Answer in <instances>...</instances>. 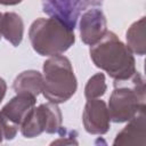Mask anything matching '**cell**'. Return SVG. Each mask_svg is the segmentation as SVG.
Segmentation results:
<instances>
[{
	"instance_id": "obj_16",
	"label": "cell",
	"mask_w": 146,
	"mask_h": 146,
	"mask_svg": "<svg viewBox=\"0 0 146 146\" xmlns=\"http://www.w3.org/2000/svg\"><path fill=\"white\" fill-rule=\"evenodd\" d=\"M58 133V138L56 140H54L51 143V145H73V144H79V141L76 140V137H78V133L76 131H73V130H67L65 127L60 128L59 131L57 132Z\"/></svg>"
},
{
	"instance_id": "obj_7",
	"label": "cell",
	"mask_w": 146,
	"mask_h": 146,
	"mask_svg": "<svg viewBox=\"0 0 146 146\" xmlns=\"http://www.w3.org/2000/svg\"><path fill=\"white\" fill-rule=\"evenodd\" d=\"M84 130L90 135H105L111 127L107 105L100 98L87 99L82 113Z\"/></svg>"
},
{
	"instance_id": "obj_6",
	"label": "cell",
	"mask_w": 146,
	"mask_h": 146,
	"mask_svg": "<svg viewBox=\"0 0 146 146\" xmlns=\"http://www.w3.org/2000/svg\"><path fill=\"white\" fill-rule=\"evenodd\" d=\"M42 11L74 30L79 17L89 8L99 7L104 0H40Z\"/></svg>"
},
{
	"instance_id": "obj_4",
	"label": "cell",
	"mask_w": 146,
	"mask_h": 146,
	"mask_svg": "<svg viewBox=\"0 0 146 146\" xmlns=\"http://www.w3.org/2000/svg\"><path fill=\"white\" fill-rule=\"evenodd\" d=\"M43 97L51 103L67 102L78 89L76 78L71 60L64 55L51 56L42 66Z\"/></svg>"
},
{
	"instance_id": "obj_11",
	"label": "cell",
	"mask_w": 146,
	"mask_h": 146,
	"mask_svg": "<svg viewBox=\"0 0 146 146\" xmlns=\"http://www.w3.org/2000/svg\"><path fill=\"white\" fill-rule=\"evenodd\" d=\"M1 35L14 47H18L22 43L24 35V22L18 14L13 11L2 14Z\"/></svg>"
},
{
	"instance_id": "obj_14",
	"label": "cell",
	"mask_w": 146,
	"mask_h": 146,
	"mask_svg": "<svg viewBox=\"0 0 146 146\" xmlns=\"http://www.w3.org/2000/svg\"><path fill=\"white\" fill-rule=\"evenodd\" d=\"M43 116H44V132L46 133H57L62 128L63 115L58 107V104L48 102L40 104Z\"/></svg>"
},
{
	"instance_id": "obj_9",
	"label": "cell",
	"mask_w": 146,
	"mask_h": 146,
	"mask_svg": "<svg viewBox=\"0 0 146 146\" xmlns=\"http://www.w3.org/2000/svg\"><path fill=\"white\" fill-rule=\"evenodd\" d=\"M146 107L141 108L133 117H131L128 124L116 135L113 145H140L146 144Z\"/></svg>"
},
{
	"instance_id": "obj_20",
	"label": "cell",
	"mask_w": 146,
	"mask_h": 146,
	"mask_svg": "<svg viewBox=\"0 0 146 146\" xmlns=\"http://www.w3.org/2000/svg\"><path fill=\"white\" fill-rule=\"evenodd\" d=\"M2 139H3V136H2V132H1V130H0V143L2 141Z\"/></svg>"
},
{
	"instance_id": "obj_19",
	"label": "cell",
	"mask_w": 146,
	"mask_h": 146,
	"mask_svg": "<svg viewBox=\"0 0 146 146\" xmlns=\"http://www.w3.org/2000/svg\"><path fill=\"white\" fill-rule=\"evenodd\" d=\"M1 18H2V13H0V39L2 38V35H1Z\"/></svg>"
},
{
	"instance_id": "obj_12",
	"label": "cell",
	"mask_w": 146,
	"mask_h": 146,
	"mask_svg": "<svg viewBox=\"0 0 146 146\" xmlns=\"http://www.w3.org/2000/svg\"><path fill=\"white\" fill-rule=\"evenodd\" d=\"M127 47L130 51L138 56H144L146 51L145 46V17L139 18L130 25L125 33Z\"/></svg>"
},
{
	"instance_id": "obj_13",
	"label": "cell",
	"mask_w": 146,
	"mask_h": 146,
	"mask_svg": "<svg viewBox=\"0 0 146 146\" xmlns=\"http://www.w3.org/2000/svg\"><path fill=\"white\" fill-rule=\"evenodd\" d=\"M21 132L25 138H34L44 132V116L41 106L33 107L21 125Z\"/></svg>"
},
{
	"instance_id": "obj_18",
	"label": "cell",
	"mask_w": 146,
	"mask_h": 146,
	"mask_svg": "<svg viewBox=\"0 0 146 146\" xmlns=\"http://www.w3.org/2000/svg\"><path fill=\"white\" fill-rule=\"evenodd\" d=\"M23 0H0V5H3V6H15V5H18L21 3Z\"/></svg>"
},
{
	"instance_id": "obj_10",
	"label": "cell",
	"mask_w": 146,
	"mask_h": 146,
	"mask_svg": "<svg viewBox=\"0 0 146 146\" xmlns=\"http://www.w3.org/2000/svg\"><path fill=\"white\" fill-rule=\"evenodd\" d=\"M42 73L35 70L21 72L13 82V89L16 94H30L38 97L42 92Z\"/></svg>"
},
{
	"instance_id": "obj_15",
	"label": "cell",
	"mask_w": 146,
	"mask_h": 146,
	"mask_svg": "<svg viewBox=\"0 0 146 146\" xmlns=\"http://www.w3.org/2000/svg\"><path fill=\"white\" fill-rule=\"evenodd\" d=\"M106 90H107V86L104 73H96L87 81L84 87V96L87 99L100 98L102 96L105 95Z\"/></svg>"
},
{
	"instance_id": "obj_5",
	"label": "cell",
	"mask_w": 146,
	"mask_h": 146,
	"mask_svg": "<svg viewBox=\"0 0 146 146\" xmlns=\"http://www.w3.org/2000/svg\"><path fill=\"white\" fill-rule=\"evenodd\" d=\"M36 97L30 94H16L0 110V130L7 140H13L27 113L35 106Z\"/></svg>"
},
{
	"instance_id": "obj_1",
	"label": "cell",
	"mask_w": 146,
	"mask_h": 146,
	"mask_svg": "<svg viewBox=\"0 0 146 146\" xmlns=\"http://www.w3.org/2000/svg\"><path fill=\"white\" fill-rule=\"evenodd\" d=\"M89 55L95 66L114 80L127 79L137 71L133 54L112 31H107L98 42L90 46Z\"/></svg>"
},
{
	"instance_id": "obj_3",
	"label": "cell",
	"mask_w": 146,
	"mask_h": 146,
	"mask_svg": "<svg viewBox=\"0 0 146 146\" xmlns=\"http://www.w3.org/2000/svg\"><path fill=\"white\" fill-rule=\"evenodd\" d=\"M107 110L111 121L122 123L133 117L145 104V80L139 72L123 80H114Z\"/></svg>"
},
{
	"instance_id": "obj_2",
	"label": "cell",
	"mask_w": 146,
	"mask_h": 146,
	"mask_svg": "<svg viewBox=\"0 0 146 146\" xmlns=\"http://www.w3.org/2000/svg\"><path fill=\"white\" fill-rule=\"evenodd\" d=\"M33 50L40 56H57L67 51L75 42L74 30L55 17H40L29 30Z\"/></svg>"
},
{
	"instance_id": "obj_8",
	"label": "cell",
	"mask_w": 146,
	"mask_h": 146,
	"mask_svg": "<svg viewBox=\"0 0 146 146\" xmlns=\"http://www.w3.org/2000/svg\"><path fill=\"white\" fill-rule=\"evenodd\" d=\"M80 36L84 44L92 46L98 42L107 32L106 16L102 9L89 8L79 17Z\"/></svg>"
},
{
	"instance_id": "obj_17",
	"label": "cell",
	"mask_w": 146,
	"mask_h": 146,
	"mask_svg": "<svg viewBox=\"0 0 146 146\" xmlns=\"http://www.w3.org/2000/svg\"><path fill=\"white\" fill-rule=\"evenodd\" d=\"M6 91H7V83L6 81L0 76V103L2 102L5 95H6Z\"/></svg>"
}]
</instances>
